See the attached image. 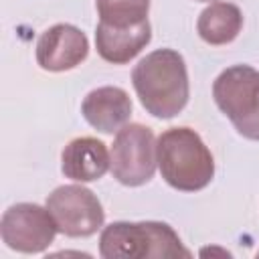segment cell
<instances>
[{
  "label": "cell",
  "mask_w": 259,
  "mask_h": 259,
  "mask_svg": "<svg viewBox=\"0 0 259 259\" xmlns=\"http://www.w3.org/2000/svg\"><path fill=\"white\" fill-rule=\"evenodd\" d=\"M132 83L144 109L160 119L178 115L188 101L186 63L174 49H158L146 55L134 67Z\"/></svg>",
  "instance_id": "6da1fadb"
},
{
  "label": "cell",
  "mask_w": 259,
  "mask_h": 259,
  "mask_svg": "<svg viewBox=\"0 0 259 259\" xmlns=\"http://www.w3.org/2000/svg\"><path fill=\"white\" fill-rule=\"evenodd\" d=\"M162 178L176 190L196 192L210 184L214 160L200 136L190 127H170L156 142Z\"/></svg>",
  "instance_id": "7a4b0ae2"
},
{
  "label": "cell",
  "mask_w": 259,
  "mask_h": 259,
  "mask_svg": "<svg viewBox=\"0 0 259 259\" xmlns=\"http://www.w3.org/2000/svg\"><path fill=\"white\" fill-rule=\"evenodd\" d=\"M99 255L103 259H162L190 257V251L166 223L117 221L101 231Z\"/></svg>",
  "instance_id": "3957f363"
},
{
  "label": "cell",
  "mask_w": 259,
  "mask_h": 259,
  "mask_svg": "<svg viewBox=\"0 0 259 259\" xmlns=\"http://www.w3.org/2000/svg\"><path fill=\"white\" fill-rule=\"evenodd\" d=\"M217 107L231 119L235 130L259 142V71L251 65H233L212 83Z\"/></svg>",
  "instance_id": "277c9868"
},
{
  "label": "cell",
  "mask_w": 259,
  "mask_h": 259,
  "mask_svg": "<svg viewBox=\"0 0 259 259\" xmlns=\"http://www.w3.org/2000/svg\"><path fill=\"white\" fill-rule=\"evenodd\" d=\"M111 174L125 186H142L152 180L158 158L156 138L142 123H125L111 146Z\"/></svg>",
  "instance_id": "5b68a950"
},
{
  "label": "cell",
  "mask_w": 259,
  "mask_h": 259,
  "mask_svg": "<svg viewBox=\"0 0 259 259\" xmlns=\"http://www.w3.org/2000/svg\"><path fill=\"white\" fill-rule=\"evenodd\" d=\"M47 208L59 233L67 237H89L103 227V206L85 186L65 184L47 196Z\"/></svg>",
  "instance_id": "8992f818"
},
{
  "label": "cell",
  "mask_w": 259,
  "mask_h": 259,
  "mask_svg": "<svg viewBox=\"0 0 259 259\" xmlns=\"http://www.w3.org/2000/svg\"><path fill=\"white\" fill-rule=\"evenodd\" d=\"M55 219L49 208L34 202H18L4 210L0 235L6 247L18 253H42L57 235Z\"/></svg>",
  "instance_id": "52a82bcc"
},
{
  "label": "cell",
  "mask_w": 259,
  "mask_h": 259,
  "mask_svg": "<svg viewBox=\"0 0 259 259\" xmlns=\"http://www.w3.org/2000/svg\"><path fill=\"white\" fill-rule=\"evenodd\" d=\"M87 53L89 40L85 32L73 24H55L36 40V63L51 73L75 69L87 59Z\"/></svg>",
  "instance_id": "ba28073f"
},
{
  "label": "cell",
  "mask_w": 259,
  "mask_h": 259,
  "mask_svg": "<svg viewBox=\"0 0 259 259\" xmlns=\"http://www.w3.org/2000/svg\"><path fill=\"white\" fill-rule=\"evenodd\" d=\"M85 121L101 134L119 132L132 115V99L121 87H97L81 103Z\"/></svg>",
  "instance_id": "9c48e42d"
},
{
  "label": "cell",
  "mask_w": 259,
  "mask_h": 259,
  "mask_svg": "<svg viewBox=\"0 0 259 259\" xmlns=\"http://www.w3.org/2000/svg\"><path fill=\"white\" fill-rule=\"evenodd\" d=\"M111 168V156L105 144L97 138H75L61 154V170L75 182L99 180Z\"/></svg>",
  "instance_id": "30bf717a"
},
{
  "label": "cell",
  "mask_w": 259,
  "mask_h": 259,
  "mask_svg": "<svg viewBox=\"0 0 259 259\" xmlns=\"http://www.w3.org/2000/svg\"><path fill=\"white\" fill-rule=\"evenodd\" d=\"M152 40V26L148 20L136 26H109L99 22L95 28V47L103 61L125 65L146 49Z\"/></svg>",
  "instance_id": "8fae6325"
},
{
  "label": "cell",
  "mask_w": 259,
  "mask_h": 259,
  "mask_svg": "<svg viewBox=\"0 0 259 259\" xmlns=\"http://www.w3.org/2000/svg\"><path fill=\"white\" fill-rule=\"evenodd\" d=\"M243 28V12L231 2H212L196 22L198 36L208 45H229Z\"/></svg>",
  "instance_id": "7c38bea8"
},
{
  "label": "cell",
  "mask_w": 259,
  "mask_h": 259,
  "mask_svg": "<svg viewBox=\"0 0 259 259\" xmlns=\"http://www.w3.org/2000/svg\"><path fill=\"white\" fill-rule=\"evenodd\" d=\"M99 22L109 26H136L148 20L150 0H97Z\"/></svg>",
  "instance_id": "4fadbf2b"
},
{
  "label": "cell",
  "mask_w": 259,
  "mask_h": 259,
  "mask_svg": "<svg viewBox=\"0 0 259 259\" xmlns=\"http://www.w3.org/2000/svg\"><path fill=\"white\" fill-rule=\"evenodd\" d=\"M198 2H210V0H198Z\"/></svg>",
  "instance_id": "5bb4252c"
}]
</instances>
